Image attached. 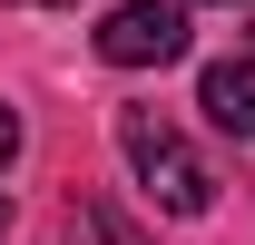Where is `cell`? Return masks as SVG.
<instances>
[{
	"instance_id": "cell-3",
	"label": "cell",
	"mask_w": 255,
	"mask_h": 245,
	"mask_svg": "<svg viewBox=\"0 0 255 245\" xmlns=\"http://www.w3.org/2000/svg\"><path fill=\"white\" fill-rule=\"evenodd\" d=\"M196 108H206L226 137H255V59H216L196 79Z\"/></svg>"
},
{
	"instance_id": "cell-1",
	"label": "cell",
	"mask_w": 255,
	"mask_h": 245,
	"mask_svg": "<svg viewBox=\"0 0 255 245\" xmlns=\"http://www.w3.org/2000/svg\"><path fill=\"white\" fill-rule=\"evenodd\" d=\"M118 147H128V167L147 177V196H157L167 216H206L216 206V167H206L157 108H118Z\"/></svg>"
},
{
	"instance_id": "cell-6",
	"label": "cell",
	"mask_w": 255,
	"mask_h": 245,
	"mask_svg": "<svg viewBox=\"0 0 255 245\" xmlns=\"http://www.w3.org/2000/svg\"><path fill=\"white\" fill-rule=\"evenodd\" d=\"M0 226H10V186H0Z\"/></svg>"
},
{
	"instance_id": "cell-5",
	"label": "cell",
	"mask_w": 255,
	"mask_h": 245,
	"mask_svg": "<svg viewBox=\"0 0 255 245\" xmlns=\"http://www.w3.org/2000/svg\"><path fill=\"white\" fill-rule=\"evenodd\" d=\"M10 157H20V118L0 108V167H10Z\"/></svg>"
},
{
	"instance_id": "cell-2",
	"label": "cell",
	"mask_w": 255,
	"mask_h": 245,
	"mask_svg": "<svg viewBox=\"0 0 255 245\" xmlns=\"http://www.w3.org/2000/svg\"><path fill=\"white\" fill-rule=\"evenodd\" d=\"M98 59L108 69H167L187 59V0H118L98 20Z\"/></svg>"
},
{
	"instance_id": "cell-4",
	"label": "cell",
	"mask_w": 255,
	"mask_h": 245,
	"mask_svg": "<svg viewBox=\"0 0 255 245\" xmlns=\"http://www.w3.org/2000/svg\"><path fill=\"white\" fill-rule=\"evenodd\" d=\"M69 245H137V226H128L108 196H79V206H69Z\"/></svg>"
}]
</instances>
